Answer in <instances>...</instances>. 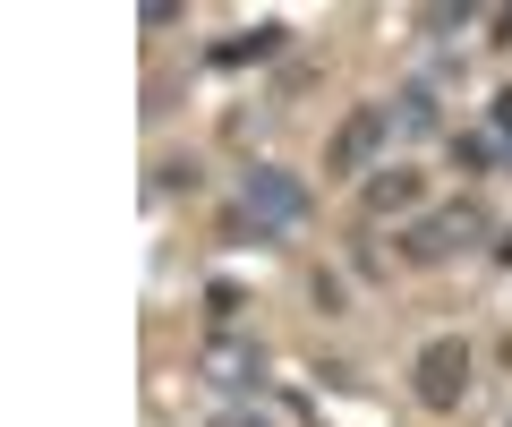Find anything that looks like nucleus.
I'll list each match as a JSON object with an SVG mask.
<instances>
[{
  "label": "nucleus",
  "mask_w": 512,
  "mask_h": 427,
  "mask_svg": "<svg viewBox=\"0 0 512 427\" xmlns=\"http://www.w3.org/2000/svg\"><path fill=\"white\" fill-rule=\"evenodd\" d=\"M384 146H393V103H350V120L325 146V180H376Z\"/></svg>",
  "instance_id": "f257e3e1"
},
{
  "label": "nucleus",
  "mask_w": 512,
  "mask_h": 427,
  "mask_svg": "<svg viewBox=\"0 0 512 427\" xmlns=\"http://www.w3.org/2000/svg\"><path fill=\"white\" fill-rule=\"evenodd\" d=\"M470 385H478V359H470L461 334H436L419 359H410V393H419V410H461Z\"/></svg>",
  "instance_id": "f03ea898"
},
{
  "label": "nucleus",
  "mask_w": 512,
  "mask_h": 427,
  "mask_svg": "<svg viewBox=\"0 0 512 427\" xmlns=\"http://www.w3.org/2000/svg\"><path fill=\"white\" fill-rule=\"evenodd\" d=\"M239 214H248L256 231H291V223H308V188H299L291 171L256 163L248 180H239Z\"/></svg>",
  "instance_id": "7ed1b4c3"
},
{
  "label": "nucleus",
  "mask_w": 512,
  "mask_h": 427,
  "mask_svg": "<svg viewBox=\"0 0 512 427\" xmlns=\"http://www.w3.org/2000/svg\"><path fill=\"white\" fill-rule=\"evenodd\" d=\"M478 231H487L478 205H444V214H419V223L402 231V257H410V265H444V257H461Z\"/></svg>",
  "instance_id": "20e7f679"
},
{
  "label": "nucleus",
  "mask_w": 512,
  "mask_h": 427,
  "mask_svg": "<svg viewBox=\"0 0 512 427\" xmlns=\"http://www.w3.org/2000/svg\"><path fill=\"white\" fill-rule=\"evenodd\" d=\"M282 43H291V26H282V18H265V26H248V35L214 43V69H256V60H274Z\"/></svg>",
  "instance_id": "39448f33"
},
{
  "label": "nucleus",
  "mask_w": 512,
  "mask_h": 427,
  "mask_svg": "<svg viewBox=\"0 0 512 427\" xmlns=\"http://www.w3.org/2000/svg\"><path fill=\"white\" fill-rule=\"evenodd\" d=\"M410 205H419V171L384 163L376 180H367V214H410Z\"/></svg>",
  "instance_id": "423d86ee"
},
{
  "label": "nucleus",
  "mask_w": 512,
  "mask_h": 427,
  "mask_svg": "<svg viewBox=\"0 0 512 427\" xmlns=\"http://www.w3.org/2000/svg\"><path fill=\"white\" fill-rule=\"evenodd\" d=\"M205 376H214V385H256V351H239V342H222V351H205Z\"/></svg>",
  "instance_id": "0eeeda50"
},
{
  "label": "nucleus",
  "mask_w": 512,
  "mask_h": 427,
  "mask_svg": "<svg viewBox=\"0 0 512 427\" xmlns=\"http://www.w3.org/2000/svg\"><path fill=\"white\" fill-rule=\"evenodd\" d=\"M393 129H402V137H419V129H436V94H427V86H410V94H393Z\"/></svg>",
  "instance_id": "6e6552de"
},
{
  "label": "nucleus",
  "mask_w": 512,
  "mask_h": 427,
  "mask_svg": "<svg viewBox=\"0 0 512 427\" xmlns=\"http://www.w3.org/2000/svg\"><path fill=\"white\" fill-rule=\"evenodd\" d=\"M453 163L461 171H487L495 163V137H453Z\"/></svg>",
  "instance_id": "1a4fd4ad"
},
{
  "label": "nucleus",
  "mask_w": 512,
  "mask_h": 427,
  "mask_svg": "<svg viewBox=\"0 0 512 427\" xmlns=\"http://www.w3.org/2000/svg\"><path fill=\"white\" fill-rule=\"evenodd\" d=\"M180 18H188L180 0H146V9H137V26H146V35H163V26H180Z\"/></svg>",
  "instance_id": "9d476101"
},
{
  "label": "nucleus",
  "mask_w": 512,
  "mask_h": 427,
  "mask_svg": "<svg viewBox=\"0 0 512 427\" xmlns=\"http://www.w3.org/2000/svg\"><path fill=\"white\" fill-rule=\"evenodd\" d=\"M461 18H470L461 0H436V9H419V26H427V35H444V26H461Z\"/></svg>",
  "instance_id": "9b49d317"
},
{
  "label": "nucleus",
  "mask_w": 512,
  "mask_h": 427,
  "mask_svg": "<svg viewBox=\"0 0 512 427\" xmlns=\"http://www.w3.org/2000/svg\"><path fill=\"white\" fill-rule=\"evenodd\" d=\"M214 427H274V419H256V410H222Z\"/></svg>",
  "instance_id": "f8f14e48"
},
{
  "label": "nucleus",
  "mask_w": 512,
  "mask_h": 427,
  "mask_svg": "<svg viewBox=\"0 0 512 427\" xmlns=\"http://www.w3.org/2000/svg\"><path fill=\"white\" fill-rule=\"evenodd\" d=\"M495 129H504V137H512V86H504V94H495Z\"/></svg>",
  "instance_id": "ddd939ff"
}]
</instances>
